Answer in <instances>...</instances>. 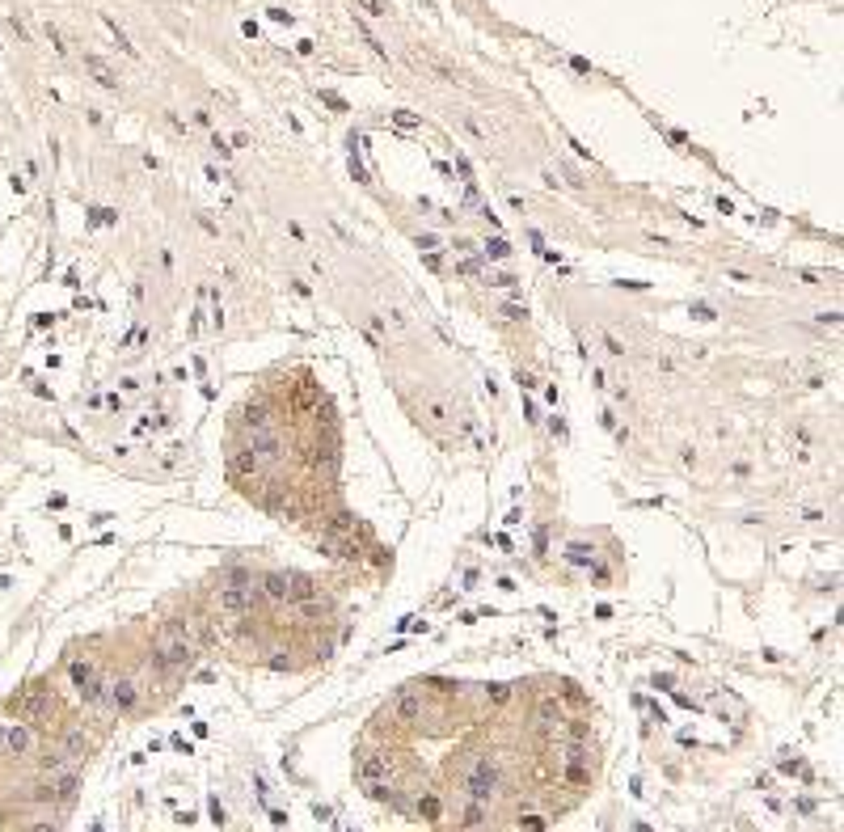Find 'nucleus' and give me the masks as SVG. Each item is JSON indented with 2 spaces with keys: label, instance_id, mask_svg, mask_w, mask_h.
<instances>
[{
  "label": "nucleus",
  "instance_id": "1",
  "mask_svg": "<svg viewBox=\"0 0 844 832\" xmlns=\"http://www.w3.org/2000/svg\"><path fill=\"white\" fill-rule=\"evenodd\" d=\"M194 655V638H190V626L182 617H169L165 626H161V634H156V651H152V663L161 667V672H174V667H182L186 659Z\"/></svg>",
  "mask_w": 844,
  "mask_h": 832
},
{
  "label": "nucleus",
  "instance_id": "2",
  "mask_svg": "<svg viewBox=\"0 0 844 832\" xmlns=\"http://www.w3.org/2000/svg\"><path fill=\"white\" fill-rule=\"evenodd\" d=\"M464 794H469L473 803H490V799L498 794V765H494L490 756H478V765L469 769V777H464Z\"/></svg>",
  "mask_w": 844,
  "mask_h": 832
},
{
  "label": "nucleus",
  "instance_id": "3",
  "mask_svg": "<svg viewBox=\"0 0 844 832\" xmlns=\"http://www.w3.org/2000/svg\"><path fill=\"white\" fill-rule=\"evenodd\" d=\"M68 672H72V685H76V693H81L85 706H106V681L89 663H72Z\"/></svg>",
  "mask_w": 844,
  "mask_h": 832
},
{
  "label": "nucleus",
  "instance_id": "4",
  "mask_svg": "<svg viewBox=\"0 0 844 832\" xmlns=\"http://www.w3.org/2000/svg\"><path fill=\"white\" fill-rule=\"evenodd\" d=\"M245 448H249V452H253L262 465H271V460H279V456H283V440H279L271 427H267V431H253Z\"/></svg>",
  "mask_w": 844,
  "mask_h": 832
},
{
  "label": "nucleus",
  "instance_id": "5",
  "mask_svg": "<svg viewBox=\"0 0 844 832\" xmlns=\"http://www.w3.org/2000/svg\"><path fill=\"white\" fill-rule=\"evenodd\" d=\"M587 760H591L587 744H566V777L570 782H587Z\"/></svg>",
  "mask_w": 844,
  "mask_h": 832
},
{
  "label": "nucleus",
  "instance_id": "6",
  "mask_svg": "<svg viewBox=\"0 0 844 832\" xmlns=\"http://www.w3.org/2000/svg\"><path fill=\"white\" fill-rule=\"evenodd\" d=\"M418 710H422L418 689H401V693H393V697L385 701V714H393V718H414Z\"/></svg>",
  "mask_w": 844,
  "mask_h": 832
},
{
  "label": "nucleus",
  "instance_id": "7",
  "mask_svg": "<svg viewBox=\"0 0 844 832\" xmlns=\"http://www.w3.org/2000/svg\"><path fill=\"white\" fill-rule=\"evenodd\" d=\"M135 701H140V689H135V681H127V676H119V681H110V706H115L119 714L135 710Z\"/></svg>",
  "mask_w": 844,
  "mask_h": 832
},
{
  "label": "nucleus",
  "instance_id": "8",
  "mask_svg": "<svg viewBox=\"0 0 844 832\" xmlns=\"http://www.w3.org/2000/svg\"><path fill=\"white\" fill-rule=\"evenodd\" d=\"M359 777H363V782L376 790V786L385 782V777H389V765H385V756H380V752H363V756H359Z\"/></svg>",
  "mask_w": 844,
  "mask_h": 832
},
{
  "label": "nucleus",
  "instance_id": "9",
  "mask_svg": "<svg viewBox=\"0 0 844 832\" xmlns=\"http://www.w3.org/2000/svg\"><path fill=\"white\" fill-rule=\"evenodd\" d=\"M220 608L233 613V617L249 613V588H233V583H224V592H220Z\"/></svg>",
  "mask_w": 844,
  "mask_h": 832
},
{
  "label": "nucleus",
  "instance_id": "10",
  "mask_svg": "<svg viewBox=\"0 0 844 832\" xmlns=\"http://www.w3.org/2000/svg\"><path fill=\"white\" fill-rule=\"evenodd\" d=\"M241 423H245L249 431H267V427H271V410L262 406V401H249V406L241 410Z\"/></svg>",
  "mask_w": 844,
  "mask_h": 832
},
{
  "label": "nucleus",
  "instance_id": "11",
  "mask_svg": "<svg viewBox=\"0 0 844 832\" xmlns=\"http://www.w3.org/2000/svg\"><path fill=\"white\" fill-rule=\"evenodd\" d=\"M537 718H541V726H549V731H553V726H557V731L566 726V710H562V701H553V697L537 706Z\"/></svg>",
  "mask_w": 844,
  "mask_h": 832
},
{
  "label": "nucleus",
  "instance_id": "12",
  "mask_svg": "<svg viewBox=\"0 0 844 832\" xmlns=\"http://www.w3.org/2000/svg\"><path fill=\"white\" fill-rule=\"evenodd\" d=\"M233 474H241V478H253V474H262V460L245 448V452H237L233 456Z\"/></svg>",
  "mask_w": 844,
  "mask_h": 832
},
{
  "label": "nucleus",
  "instance_id": "13",
  "mask_svg": "<svg viewBox=\"0 0 844 832\" xmlns=\"http://www.w3.org/2000/svg\"><path fill=\"white\" fill-rule=\"evenodd\" d=\"M262 588H267V596H271V600H287L292 575H279V570H275V575H267V579H262Z\"/></svg>",
  "mask_w": 844,
  "mask_h": 832
},
{
  "label": "nucleus",
  "instance_id": "14",
  "mask_svg": "<svg viewBox=\"0 0 844 832\" xmlns=\"http://www.w3.org/2000/svg\"><path fill=\"white\" fill-rule=\"evenodd\" d=\"M5 748L9 752H26L30 748V726H5Z\"/></svg>",
  "mask_w": 844,
  "mask_h": 832
},
{
  "label": "nucleus",
  "instance_id": "15",
  "mask_svg": "<svg viewBox=\"0 0 844 832\" xmlns=\"http://www.w3.org/2000/svg\"><path fill=\"white\" fill-rule=\"evenodd\" d=\"M316 596V588H312V579L308 575H292V588H287V600H312Z\"/></svg>",
  "mask_w": 844,
  "mask_h": 832
},
{
  "label": "nucleus",
  "instance_id": "16",
  "mask_svg": "<svg viewBox=\"0 0 844 832\" xmlns=\"http://www.w3.org/2000/svg\"><path fill=\"white\" fill-rule=\"evenodd\" d=\"M85 64H89V72L106 85V89H119V81H115V72L106 68V60H97V56H85Z\"/></svg>",
  "mask_w": 844,
  "mask_h": 832
},
{
  "label": "nucleus",
  "instance_id": "17",
  "mask_svg": "<svg viewBox=\"0 0 844 832\" xmlns=\"http://www.w3.org/2000/svg\"><path fill=\"white\" fill-rule=\"evenodd\" d=\"M566 558H570V562H578V566H591V549H587V541H570Z\"/></svg>",
  "mask_w": 844,
  "mask_h": 832
},
{
  "label": "nucleus",
  "instance_id": "18",
  "mask_svg": "<svg viewBox=\"0 0 844 832\" xmlns=\"http://www.w3.org/2000/svg\"><path fill=\"white\" fill-rule=\"evenodd\" d=\"M498 308H503L507 322H528V304H519V300H507V304H498Z\"/></svg>",
  "mask_w": 844,
  "mask_h": 832
},
{
  "label": "nucleus",
  "instance_id": "19",
  "mask_svg": "<svg viewBox=\"0 0 844 832\" xmlns=\"http://www.w3.org/2000/svg\"><path fill=\"white\" fill-rule=\"evenodd\" d=\"M418 815H422V819H439V799H435V794H422V799H418Z\"/></svg>",
  "mask_w": 844,
  "mask_h": 832
},
{
  "label": "nucleus",
  "instance_id": "20",
  "mask_svg": "<svg viewBox=\"0 0 844 832\" xmlns=\"http://www.w3.org/2000/svg\"><path fill=\"white\" fill-rule=\"evenodd\" d=\"M85 752H89V740H85V735H68L64 756H72V760H76V756H85Z\"/></svg>",
  "mask_w": 844,
  "mask_h": 832
},
{
  "label": "nucleus",
  "instance_id": "21",
  "mask_svg": "<svg viewBox=\"0 0 844 832\" xmlns=\"http://www.w3.org/2000/svg\"><path fill=\"white\" fill-rule=\"evenodd\" d=\"M460 824H464V828H482V824H486V811H482V803H473V807L464 811V819H460Z\"/></svg>",
  "mask_w": 844,
  "mask_h": 832
},
{
  "label": "nucleus",
  "instance_id": "22",
  "mask_svg": "<svg viewBox=\"0 0 844 832\" xmlns=\"http://www.w3.org/2000/svg\"><path fill=\"white\" fill-rule=\"evenodd\" d=\"M355 5H359L363 13H372V17H385V13H389V5H385V0H355Z\"/></svg>",
  "mask_w": 844,
  "mask_h": 832
},
{
  "label": "nucleus",
  "instance_id": "23",
  "mask_svg": "<svg viewBox=\"0 0 844 832\" xmlns=\"http://www.w3.org/2000/svg\"><path fill=\"white\" fill-rule=\"evenodd\" d=\"M486 697H490L494 706H507V701H511V689H507V685H490V689H486Z\"/></svg>",
  "mask_w": 844,
  "mask_h": 832
},
{
  "label": "nucleus",
  "instance_id": "24",
  "mask_svg": "<svg viewBox=\"0 0 844 832\" xmlns=\"http://www.w3.org/2000/svg\"><path fill=\"white\" fill-rule=\"evenodd\" d=\"M486 253H490V258H507V253H511V245H507L503 237H494V241H486Z\"/></svg>",
  "mask_w": 844,
  "mask_h": 832
},
{
  "label": "nucleus",
  "instance_id": "25",
  "mask_svg": "<svg viewBox=\"0 0 844 832\" xmlns=\"http://www.w3.org/2000/svg\"><path fill=\"white\" fill-rule=\"evenodd\" d=\"M228 583H233V588H249V570H245V566H233V570H228Z\"/></svg>",
  "mask_w": 844,
  "mask_h": 832
},
{
  "label": "nucleus",
  "instance_id": "26",
  "mask_svg": "<svg viewBox=\"0 0 844 832\" xmlns=\"http://www.w3.org/2000/svg\"><path fill=\"white\" fill-rule=\"evenodd\" d=\"M144 338H148V330H144V326H135V330L127 334V347H131V351H140V347H144Z\"/></svg>",
  "mask_w": 844,
  "mask_h": 832
},
{
  "label": "nucleus",
  "instance_id": "27",
  "mask_svg": "<svg viewBox=\"0 0 844 832\" xmlns=\"http://www.w3.org/2000/svg\"><path fill=\"white\" fill-rule=\"evenodd\" d=\"M211 824H216V828H224V824H228V815H224V807H220L216 799H211Z\"/></svg>",
  "mask_w": 844,
  "mask_h": 832
},
{
  "label": "nucleus",
  "instance_id": "28",
  "mask_svg": "<svg viewBox=\"0 0 844 832\" xmlns=\"http://www.w3.org/2000/svg\"><path fill=\"white\" fill-rule=\"evenodd\" d=\"M351 174H355V182H367V174H363V165H359V157H355V148H351Z\"/></svg>",
  "mask_w": 844,
  "mask_h": 832
},
{
  "label": "nucleus",
  "instance_id": "29",
  "mask_svg": "<svg viewBox=\"0 0 844 832\" xmlns=\"http://www.w3.org/2000/svg\"><path fill=\"white\" fill-rule=\"evenodd\" d=\"M693 317H701V322H714V308H709V304H693Z\"/></svg>",
  "mask_w": 844,
  "mask_h": 832
},
{
  "label": "nucleus",
  "instance_id": "30",
  "mask_svg": "<svg viewBox=\"0 0 844 832\" xmlns=\"http://www.w3.org/2000/svg\"><path fill=\"white\" fill-rule=\"evenodd\" d=\"M418 249H439V237H431V233H422V237H418Z\"/></svg>",
  "mask_w": 844,
  "mask_h": 832
},
{
  "label": "nucleus",
  "instance_id": "31",
  "mask_svg": "<svg viewBox=\"0 0 844 832\" xmlns=\"http://www.w3.org/2000/svg\"><path fill=\"white\" fill-rule=\"evenodd\" d=\"M393 119H397V127H418V119H414V115H405V110H401V115H393Z\"/></svg>",
  "mask_w": 844,
  "mask_h": 832
},
{
  "label": "nucleus",
  "instance_id": "32",
  "mask_svg": "<svg viewBox=\"0 0 844 832\" xmlns=\"http://www.w3.org/2000/svg\"><path fill=\"white\" fill-rule=\"evenodd\" d=\"M604 347H608V351H612V355H625V342H616V338H612V334H608V338H604Z\"/></svg>",
  "mask_w": 844,
  "mask_h": 832
},
{
  "label": "nucleus",
  "instance_id": "33",
  "mask_svg": "<svg viewBox=\"0 0 844 832\" xmlns=\"http://www.w3.org/2000/svg\"><path fill=\"white\" fill-rule=\"evenodd\" d=\"M515 381H519V389H532V385H537V376H532V372H519Z\"/></svg>",
  "mask_w": 844,
  "mask_h": 832
},
{
  "label": "nucleus",
  "instance_id": "34",
  "mask_svg": "<svg viewBox=\"0 0 844 832\" xmlns=\"http://www.w3.org/2000/svg\"><path fill=\"white\" fill-rule=\"evenodd\" d=\"M519 828H545V819H537V815H523V819H519Z\"/></svg>",
  "mask_w": 844,
  "mask_h": 832
}]
</instances>
